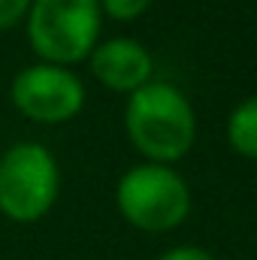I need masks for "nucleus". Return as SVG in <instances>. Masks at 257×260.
<instances>
[{
    "instance_id": "nucleus-4",
    "label": "nucleus",
    "mask_w": 257,
    "mask_h": 260,
    "mask_svg": "<svg viewBox=\"0 0 257 260\" xmlns=\"http://www.w3.org/2000/svg\"><path fill=\"white\" fill-rule=\"evenodd\" d=\"M61 191V167L55 154L37 142L21 139L0 154V215L15 224L46 218Z\"/></svg>"
},
{
    "instance_id": "nucleus-3",
    "label": "nucleus",
    "mask_w": 257,
    "mask_h": 260,
    "mask_svg": "<svg viewBox=\"0 0 257 260\" xmlns=\"http://www.w3.org/2000/svg\"><path fill=\"white\" fill-rule=\"evenodd\" d=\"M115 206L130 227L170 233L191 215V188L176 167L142 160L118 179Z\"/></svg>"
},
{
    "instance_id": "nucleus-9",
    "label": "nucleus",
    "mask_w": 257,
    "mask_h": 260,
    "mask_svg": "<svg viewBox=\"0 0 257 260\" xmlns=\"http://www.w3.org/2000/svg\"><path fill=\"white\" fill-rule=\"evenodd\" d=\"M30 3L34 0H0V30H9L18 21H24Z\"/></svg>"
},
{
    "instance_id": "nucleus-2",
    "label": "nucleus",
    "mask_w": 257,
    "mask_h": 260,
    "mask_svg": "<svg viewBox=\"0 0 257 260\" xmlns=\"http://www.w3.org/2000/svg\"><path fill=\"white\" fill-rule=\"evenodd\" d=\"M27 43L46 64L76 67L100 43V0H34L27 15Z\"/></svg>"
},
{
    "instance_id": "nucleus-8",
    "label": "nucleus",
    "mask_w": 257,
    "mask_h": 260,
    "mask_svg": "<svg viewBox=\"0 0 257 260\" xmlns=\"http://www.w3.org/2000/svg\"><path fill=\"white\" fill-rule=\"evenodd\" d=\"M154 0H100L103 15L115 18V21H136L139 15H145L151 9Z\"/></svg>"
},
{
    "instance_id": "nucleus-10",
    "label": "nucleus",
    "mask_w": 257,
    "mask_h": 260,
    "mask_svg": "<svg viewBox=\"0 0 257 260\" xmlns=\"http://www.w3.org/2000/svg\"><path fill=\"white\" fill-rule=\"evenodd\" d=\"M157 260H218L212 251L200 248V245H176L170 251H164Z\"/></svg>"
},
{
    "instance_id": "nucleus-5",
    "label": "nucleus",
    "mask_w": 257,
    "mask_h": 260,
    "mask_svg": "<svg viewBox=\"0 0 257 260\" xmlns=\"http://www.w3.org/2000/svg\"><path fill=\"white\" fill-rule=\"evenodd\" d=\"M85 85L73 73V67L37 64L21 67L12 76L9 100L18 115H24L34 124H64L73 121L85 106Z\"/></svg>"
},
{
    "instance_id": "nucleus-7",
    "label": "nucleus",
    "mask_w": 257,
    "mask_h": 260,
    "mask_svg": "<svg viewBox=\"0 0 257 260\" xmlns=\"http://www.w3.org/2000/svg\"><path fill=\"white\" fill-rule=\"evenodd\" d=\"M227 142L239 157L257 160V94L239 100L230 109V115H227Z\"/></svg>"
},
{
    "instance_id": "nucleus-1",
    "label": "nucleus",
    "mask_w": 257,
    "mask_h": 260,
    "mask_svg": "<svg viewBox=\"0 0 257 260\" xmlns=\"http://www.w3.org/2000/svg\"><path fill=\"white\" fill-rule=\"evenodd\" d=\"M124 130L133 148L148 164L173 167L197 142V112L182 88L151 79L127 97Z\"/></svg>"
},
{
    "instance_id": "nucleus-6",
    "label": "nucleus",
    "mask_w": 257,
    "mask_h": 260,
    "mask_svg": "<svg viewBox=\"0 0 257 260\" xmlns=\"http://www.w3.org/2000/svg\"><path fill=\"white\" fill-rule=\"evenodd\" d=\"M88 67L103 88L115 94H127V97L154 79L151 52L139 40H130V37L100 40L97 49L88 55Z\"/></svg>"
}]
</instances>
